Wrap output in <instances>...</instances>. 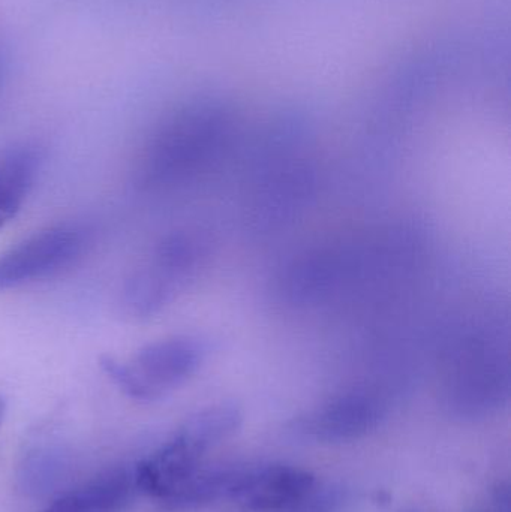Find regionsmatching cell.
<instances>
[{
	"label": "cell",
	"instance_id": "obj_1",
	"mask_svg": "<svg viewBox=\"0 0 511 512\" xmlns=\"http://www.w3.org/2000/svg\"><path fill=\"white\" fill-rule=\"evenodd\" d=\"M233 125L231 111L213 99H197L171 111L138 153V188L155 194L194 182L222 155Z\"/></svg>",
	"mask_w": 511,
	"mask_h": 512
},
{
	"label": "cell",
	"instance_id": "obj_2",
	"mask_svg": "<svg viewBox=\"0 0 511 512\" xmlns=\"http://www.w3.org/2000/svg\"><path fill=\"white\" fill-rule=\"evenodd\" d=\"M242 424L237 406H210L189 418L176 435L150 454L134 472L135 487L164 501L203 465L206 453L230 438Z\"/></svg>",
	"mask_w": 511,
	"mask_h": 512
},
{
	"label": "cell",
	"instance_id": "obj_3",
	"mask_svg": "<svg viewBox=\"0 0 511 512\" xmlns=\"http://www.w3.org/2000/svg\"><path fill=\"white\" fill-rule=\"evenodd\" d=\"M207 256L209 242L200 231L179 230L162 237L126 280V312L141 319L158 315L188 288Z\"/></svg>",
	"mask_w": 511,
	"mask_h": 512
},
{
	"label": "cell",
	"instance_id": "obj_4",
	"mask_svg": "<svg viewBox=\"0 0 511 512\" xmlns=\"http://www.w3.org/2000/svg\"><path fill=\"white\" fill-rule=\"evenodd\" d=\"M209 355L206 340L173 336L138 349L126 360L105 358V373L132 399L155 402L188 382Z\"/></svg>",
	"mask_w": 511,
	"mask_h": 512
},
{
	"label": "cell",
	"instance_id": "obj_5",
	"mask_svg": "<svg viewBox=\"0 0 511 512\" xmlns=\"http://www.w3.org/2000/svg\"><path fill=\"white\" fill-rule=\"evenodd\" d=\"M93 243L84 222H62L36 231L0 254V291L50 279L77 264Z\"/></svg>",
	"mask_w": 511,
	"mask_h": 512
},
{
	"label": "cell",
	"instance_id": "obj_6",
	"mask_svg": "<svg viewBox=\"0 0 511 512\" xmlns=\"http://www.w3.org/2000/svg\"><path fill=\"white\" fill-rule=\"evenodd\" d=\"M509 390V364L494 340L485 336L465 340L450 372L449 399L462 414L488 411Z\"/></svg>",
	"mask_w": 511,
	"mask_h": 512
},
{
	"label": "cell",
	"instance_id": "obj_7",
	"mask_svg": "<svg viewBox=\"0 0 511 512\" xmlns=\"http://www.w3.org/2000/svg\"><path fill=\"white\" fill-rule=\"evenodd\" d=\"M317 480L305 469L290 465L243 468L233 501L245 510L278 512L312 504Z\"/></svg>",
	"mask_w": 511,
	"mask_h": 512
},
{
	"label": "cell",
	"instance_id": "obj_8",
	"mask_svg": "<svg viewBox=\"0 0 511 512\" xmlns=\"http://www.w3.org/2000/svg\"><path fill=\"white\" fill-rule=\"evenodd\" d=\"M386 417V406L374 394L354 391L333 397L294 423L305 438L348 442L374 432Z\"/></svg>",
	"mask_w": 511,
	"mask_h": 512
},
{
	"label": "cell",
	"instance_id": "obj_9",
	"mask_svg": "<svg viewBox=\"0 0 511 512\" xmlns=\"http://www.w3.org/2000/svg\"><path fill=\"white\" fill-rule=\"evenodd\" d=\"M42 162L44 153L36 144L17 143L0 150V231L23 210Z\"/></svg>",
	"mask_w": 511,
	"mask_h": 512
},
{
	"label": "cell",
	"instance_id": "obj_10",
	"mask_svg": "<svg viewBox=\"0 0 511 512\" xmlns=\"http://www.w3.org/2000/svg\"><path fill=\"white\" fill-rule=\"evenodd\" d=\"M134 474L110 472L57 499L44 512H120L129 504Z\"/></svg>",
	"mask_w": 511,
	"mask_h": 512
},
{
	"label": "cell",
	"instance_id": "obj_11",
	"mask_svg": "<svg viewBox=\"0 0 511 512\" xmlns=\"http://www.w3.org/2000/svg\"><path fill=\"white\" fill-rule=\"evenodd\" d=\"M6 77H8V57H6L5 51L0 48V92H2Z\"/></svg>",
	"mask_w": 511,
	"mask_h": 512
},
{
	"label": "cell",
	"instance_id": "obj_12",
	"mask_svg": "<svg viewBox=\"0 0 511 512\" xmlns=\"http://www.w3.org/2000/svg\"><path fill=\"white\" fill-rule=\"evenodd\" d=\"M2 412H3V402L0 400V418H2Z\"/></svg>",
	"mask_w": 511,
	"mask_h": 512
}]
</instances>
